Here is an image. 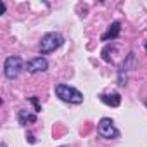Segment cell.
Wrapping results in <instances>:
<instances>
[{"instance_id": "obj_1", "label": "cell", "mask_w": 147, "mask_h": 147, "mask_svg": "<svg viewBox=\"0 0 147 147\" xmlns=\"http://www.w3.org/2000/svg\"><path fill=\"white\" fill-rule=\"evenodd\" d=\"M55 95L64 100V102H69V104H82L83 102V94L76 88H73L69 85H64V83H59L55 85Z\"/></svg>"}, {"instance_id": "obj_2", "label": "cell", "mask_w": 147, "mask_h": 147, "mask_svg": "<svg viewBox=\"0 0 147 147\" xmlns=\"http://www.w3.org/2000/svg\"><path fill=\"white\" fill-rule=\"evenodd\" d=\"M64 43V36L57 31H50L47 33L42 42H40V54H49V52H54L55 49H59L61 45Z\"/></svg>"}, {"instance_id": "obj_3", "label": "cell", "mask_w": 147, "mask_h": 147, "mask_svg": "<svg viewBox=\"0 0 147 147\" xmlns=\"http://www.w3.org/2000/svg\"><path fill=\"white\" fill-rule=\"evenodd\" d=\"M21 69H23V61H21V57L11 55V57L5 59V62H4V73H5V76H7L9 80L18 78L19 73H21Z\"/></svg>"}, {"instance_id": "obj_4", "label": "cell", "mask_w": 147, "mask_h": 147, "mask_svg": "<svg viewBox=\"0 0 147 147\" xmlns=\"http://www.w3.org/2000/svg\"><path fill=\"white\" fill-rule=\"evenodd\" d=\"M97 131L102 138H116L119 135V131L116 130L114 123L109 119V118H102L99 121V126H97Z\"/></svg>"}, {"instance_id": "obj_5", "label": "cell", "mask_w": 147, "mask_h": 147, "mask_svg": "<svg viewBox=\"0 0 147 147\" xmlns=\"http://www.w3.org/2000/svg\"><path fill=\"white\" fill-rule=\"evenodd\" d=\"M49 67V62H47V59L45 57H35V59H31V61H28V64H26V69H28V73H40V71H45Z\"/></svg>"}, {"instance_id": "obj_6", "label": "cell", "mask_w": 147, "mask_h": 147, "mask_svg": "<svg viewBox=\"0 0 147 147\" xmlns=\"http://www.w3.org/2000/svg\"><path fill=\"white\" fill-rule=\"evenodd\" d=\"M119 30H121V23H119V21H114V23L109 26V30L102 35V42H107V40H114V38H118Z\"/></svg>"}, {"instance_id": "obj_7", "label": "cell", "mask_w": 147, "mask_h": 147, "mask_svg": "<svg viewBox=\"0 0 147 147\" xmlns=\"http://www.w3.org/2000/svg\"><path fill=\"white\" fill-rule=\"evenodd\" d=\"M99 97H100V100H102L104 104H107V106H111V107H118L119 102H121L119 94H102V95H99Z\"/></svg>"}, {"instance_id": "obj_8", "label": "cell", "mask_w": 147, "mask_h": 147, "mask_svg": "<svg viewBox=\"0 0 147 147\" xmlns=\"http://www.w3.org/2000/svg\"><path fill=\"white\" fill-rule=\"evenodd\" d=\"M18 119H19V125L26 126L28 123H35V121H36V114H31V113H28V111H19Z\"/></svg>"}, {"instance_id": "obj_9", "label": "cell", "mask_w": 147, "mask_h": 147, "mask_svg": "<svg viewBox=\"0 0 147 147\" xmlns=\"http://www.w3.org/2000/svg\"><path fill=\"white\" fill-rule=\"evenodd\" d=\"M30 100H31V104L35 106V111H36V113H38V111H42V107L38 106V100H36V97H31Z\"/></svg>"}, {"instance_id": "obj_10", "label": "cell", "mask_w": 147, "mask_h": 147, "mask_svg": "<svg viewBox=\"0 0 147 147\" xmlns=\"http://www.w3.org/2000/svg\"><path fill=\"white\" fill-rule=\"evenodd\" d=\"M4 12H5V4L0 2V14H4Z\"/></svg>"}, {"instance_id": "obj_11", "label": "cell", "mask_w": 147, "mask_h": 147, "mask_svg": "<svg viewBox=\"0 0 147 147\" xmlns=\"http://www.w3.org/2000/svg\"><path fill=\"white\" fill-rule=\"evenodd\" d=\"M26 138H28L31 144H35V138H33V135H31V133H30V135H26Z\"/></svg>"}, {"instance_id": "obj_12", "label": "cell", "mask_w": 147, "mask_h": 147, "mask_svg": "<svg viewBox=\"0 0 147 147\" xmlns=\"http://www.w3.org/2000/svg\"><path fill=\"white\" fill-rule=\"evenodd\" d=\"M2 147H7V145H5V142H2Z\"/></svg>"}, {"instance_id": "obj_13", "label": "cell", "mask_w": 147, "mask_h": 147, "mask_svg": "<svg viewBox=\"0 0 147 147\" xmlns=\"http://www.w3.org/2000/svg\"><path fill=\"white\" fill-rule=\"evenodd\" d=\"M145 50H147V42H145Z\"/></svg>"}, {"instance_id": "obj_14", "label": "cell", "mask_w": 147, "mask_h": 147, "mask_svg": "<svg viewBox=\"0 0 147 147\" xmlns=\"http://www.w3.org/2000/svg\"><path fill=\"white\" fill-rule=\"evenodd\" d=\"M145 106H147V102H145Z\"/></svg>"}]
</instances>
